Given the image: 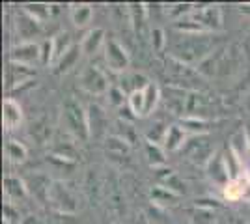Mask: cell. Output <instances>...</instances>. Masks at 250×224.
Wrapping results in <instances>:
<instances>
[{"mask_svg": "<svg viewBox=\"0 0 250 224\" xmlns=\"http://www.w3.org/2000/svg\"><path fill=\"white\" fill-rule=\"evenodd\" d=\"M213 47H215V40H211V36H208V34H190L187 41L176 45L172 58H176V60L187 65L200 64L213 53Z\"/></svg>", "mask_w": 250, "mask_h": 224, "instance_id": "6da1fadb", "label": "cell"}, {"mask_svg": "<svg viewBox=\"0 0 250 224\" xmlns=\"http://www.w3.org/2000/svg\"><path fill=\"white\" fill-rule=\"evenodd\" d=\"M62 118L65 129L73 135L77 140H88L90 139V125H88V112L83 108V105L69 97L62 107Z\"/></svg>", "mask_w": 250, "mask_h": 224, "instance_id": "7a4b0ae2", "label": "cell"}, {"mask_svg": "<svg viewBox=\"0 0 250 224\" xmlns=\"http://www.w3.org/2000/svg\"><path fill=\"white\" fill-rule=\"evenodd\" d=\"M49 204L56 213L75 215L79 211V198L63 182H54L49 194Z\"/></svg>", "mask_w": 250, "mask_h": 224, "instance_id": "3957f363", "label": "cell"}, {"mask_svg": "<svg viewBox=\"0 0 250 224\" xmlns=\"http://www.w3.org/2000/svg\"><path fill=\"white\" fill-rule=\"evenodd\" d=\"M185 151L187 159H190L196 164H206L208 166L209 161L213 159V146H211V139L208 135H194L185 142V146L181 148Z\"/></svg>", "mask_w": 250, "mask_h": 224, "instance_id": "277c9868", "label": "cell"}, {"mask_svg": "<svg viewBox=\"0 0 250 224\" xmlns=\"http://www.w3.org/2000/svg\"><path fill=\"white\" fill-rule=\"evenodd\" d=\"M81 86L84 92H88L92 96H103V94H108V90H110V82H108L106 75L97 65H88L81 73Z\"/></svg>", "mask_w": 250, "mask_h": 224, "instance_id": "5b68a950", "label": "cell"}, {"mask_svg": "<svg viewBox=\"0 0 250 224\" xmlns=\"http://www.w3.org/2000/svg\"><path fill=\"white\" fill-rule=\"evenodd\" d=\"M104 60L106 65L116 73H124L129 67V54L124 49V45H120V41L112 38L104 41Z\"/></svg>", "mask_w": 250, "mask_h": 224, "instance_id": "8992f818", "label": "cell"}, {"mask_svg": "<svg viewBox=\"0 0 250 224\" xmlns=\"http://www.w3.org/2000/svg\"><path fill=\"white\" fill-rule=\"evenodd\" d=\"M10 62H15V64H22L32 67L34 64H42V47L36 45L34 41L28 43H19L17 47H13L10 51Z\"/></svg>", "mask_w": 250, "mask_h": 224, "instance_id": "52a82bcc", "label": "cell"}, {"mask_svg": "<svg viewBox=\"0 0 250 224\" xmlns=\"http://www.w3.org/2000/svg\"><path fill=\"white\" fill-rule=\"evenodd\" d=\"M24 183H26L28 192H30L38 202L49 204V194H51V187H52V183H54L49 180V176L34 172V174H28V176L24 178Z\"/></svg>", "mask_w": 250, "mask_h": 224, "instance_id": "ba28073f", "label": "cell"}, {"mask_svg": "<svg viewBox=\"0 0 250 224\" xmlns=\"http://www.w3.org/2000/svg\"><path fill=\"white\" fill-rule=\"evenodd\" d=\"M192 19L206 28V32H219L222 30V13H220L219 6H206V8H200L198 11L190 13Z\"/></svg>", "mask_w": 250, "mask_h": 224, "instance_id": "9c48e42d", "label": "cell"}, {"mask_svg": "<svg viewBox=\"0 0 250 224\" xmlns=\"http://www.w3.org/2000/svg\"><path fill=\"white\" fill-rule=\"evenodd\" d=\"M208 176H209V180H211V182L217 183V185L222 187V189L231 182L228 166H226V157H224L222 153H215V155H213V159L209 161Z\"/></svg>", "mask_w": 250, "mask_h": 224, "instance_id": "30bf717a", "label": "cell"}, {"mask_svg": "<svg viewBox=\"0 0 250 224\" xmlns=\"http://www.w3.org/2000/svg\"><path fill=\"white\" fill-rule=\"evenodd\" d=\"M15 26H17V34H19V38H22V40H24V43H28L32 38H36L38 34L42 32L40 22L36 21L34 17H30V15H28L24 10H21V13L17 15Z\"/></svg>", "mask_w": 250, "mask_h": 224, "instance_id": "8fae6325", "label": "cell"}, {"mask_svg": "<svg viewBox=\"0 0 250 224\" xmlns=\"http://www.w3.org/2000/svg\"><path fill=\"white\" fill-rule=\"evenodd\" d=\"M2 122H4V127L6 129H15L21 125L22 110L19 107V103L13 97L4 99V105H2Z\"/></svg>", "mask_w": 250, "mask_h": 224, "instance_id": "7c38bea8", "label": "cell"}, {"mask_svg": "<svg viewBox=\"0 0 250 224\" xmlns=\"http://www.w3.org/2000/svg\"><path fill=\"white\" fill-rule=\"evenodd\" d=\"M34 67H28V65L22 64H15V62H10L8 65V71H6V81H8V88H13V86H19L26 81H30L34 77Z\"/></svg>", "mask_w": 250, "mask_h": 224, "instance_id": "4fadbf2b", "label": "cell"}, {"mask_svg": "<svg viewBox=\"0 0 250 224\" xmlns=\"http://www.w3.org/2000/svg\"><path fill=\"white\" fill-rule=\"evenodd\" d=\"M147 84H149V79L142 73H131V75H124L122 77V82H120V90L124 92L125 96H133L136 92H142L146 90Z\"/></svg>", "mask_w": 250, "mask_h": 224, "instance_id": "5bb4252c", "label": "cell"}, {"mask_svg": "<svg viewBox=\"0 0 250 224\" xmlns=\"http://www.w3.org/2000/svg\"><path fill=\"white\" fill-rule=\"evenodd\" d=\"M88 125H90V137H103V133L106 131V116H104L103 108H99L97 105H90L88 107Z\"/></svg>", "mask_w": 250, "mask_h": 224, "instance_id": "9a60e30c", "label": "cell"}, {"mask_svg": "<svg viewBox=\"0 0 250 224\" xmlns=\"http://www.w3.org/2000/svg\"><path fill=\"white\" fill-rule=\"evenodd\" d=\"M104 148H106V155H110L112 159H129L131 155V144L125 142L124 139L116 137V135H110L106 137V142H104Z\"/></svg>", "mask_w": 250, "mask_h": 224, "instance_id": "2e32d148", "label": "cell"}, {"mask_svg": "<svg viewBox=\"0 0 250 224\" xmlns=\"http://www.w3.org/2000/svg\"><path fill=\"white\" fill-rule=\"evenodd\" d=\"M185 142H187V133L181 125H168L167 139L163 142L167 151H177L185 146Z\"/></svg>", "mask_w": 250, "mask_h": 224, "instance_id": "e0dca14e", "label": "cell"}, {"mask_svg": "<svg viewBox=\"0 0 250 224\" xmlns=\"http://www.w3.org/2000/svg\"><path fill=\"white\" fill-rule=\"evenodd\" d=\"M129 19L133 22L136 38L144 41V28H146V8L144 4H131L129 6Z\"/></svg>", "mask_w": 250, "mask_h": 224, "instance_id": "ac0fdd59", "label": "cell"}, {"mask_svg": "<svg viewBox=\"0 0 250 224\" xmlns=\"http://www.w3.org/2000/svg\"><path fill=\"white\" fill-rule=\"evenodd\" d=\"M4 192L10 200H21L28 194V189H26L24 180L15 178V176H6L4 178Z\"/></svg>", "mask_w": 250, "mask_h": 224, "instance_id": "d6986e66", "label": "cell"}, {"mask_svg": "<svg viewBox=\"0 0 250 224\" xmlns=\"http://www.w3.org/2000/svg\"><path fill=\"white\" fill-rule=\"evenodd\" d=\"M104 43V30L103 28H94L84 36L83 43H81V49L84 54H94L97 53V49Z\"/></svg>", "mask_w": 250, "mask_h": 224, "instance_id": "ffe728a7", "label": "cell"}, {"mask_svg": "<svg viewBox=\"0 0 250 224\" xmlns=\"http://www.w3.org/2000/svg\"><path fill=\"white\" fill-rule=\"evenodd\" d=\"M149 198H151V202L155 204V205H165V207H167V205L177 204L179 194L172 192L170 189L163 187V185H157V187H153L151 192H149Z\"/></svg>", "mask_w": 250, "mask_h": 224, "instance_id": "44dd1931", "label": "cell"}, {"mask_svg": "<svg viewBox=\"0 0 250 224\" xmlns=\"http://www.w3.org/2000/svg\"><path fill=\"white\" fill-rule=\"evenodd\" d=\"M81 53H83V49L79 47V45H73L67 53L63 54L62 58L56 62V67H54V73L56 75H63L67 73L71 67H75V64L79 62V56H81Z\"/></svg>", "mask_w": 250, "mask_h": 224, "instance_id": "7402d4cb", "label": "cell"}, {"mask_svg": "<svg viewBox=\"0 0 250 224\" xmlns=\"http://www.w3.org/2000/svg\"><path fill=\"white\" fill-rule=\"evenodd\" d=\"M51 41H52V60H54V62H58L63 54L73 47L71 38H69V34L67 32L58 34V36H56L54 40H51Z\"/></svg>", "mask_w": 250, "mask_h": 224, "instance_id": "603a6c76", "label": "cell"}, {"mask_svg": "<svg viewBox=\"0 0 250 224\" xmlns=\"http://www.w3.org/2000/svg\"><path fill=\"white\" fill-rule=\"evenodd\" d=\"M146 155H147V161H149V164H151L153 168H161V166H165V163H167V157H165V149L161 148L159 144L147 142V140H146Z\"/></svg>", "mask_w": 250, "mask_h": 224, "instance_id": "cb8c5ba5", "label": "cell"}, {"mask_svg": "<svg viewBox=\"0 0 250 224\" xmlns=\"http://www.w3.org/2000/svg\"><path fill=\"white\" fill-rule=\"evenodd\" d=\"M92 15H94V10L90 4H77L71 11V19H73L75 26H86L92 21Z\"/></svg>", "mask_w": 250, "mask_h": 224, "instance_id": "d4e9b609", "label": "cell"}, {"mask_svg": "<svg viewBox=\"0 0 250 224\" xmlns=\"http://www.w3.org/2000/svg\"><path fill=\"white\" fill-rule=\"evenodd\" d=\"M4 151H6V157L11 161V163H22L26 159V148L22 146L19 140H8L6 146H4Z\"/></svg>", "mask_w": 250, "mask_h": 224, "instance_id": "484cf974", "label": "cell"}, {"mask_svg": "<svg viewBox=\"0 0 250 224\" xmlns=\"http://www.w3.org/2000/svg\"><path fill=\"white\" fill-rule=\"evenodd\" d=\"M181 127H183L185 133L190 131L192 137H194V135H206L209 131V123L204 118H183L181 120Z\"/></svg>", "mask_w": 250, "mask_h": 224, "instance_id": "4316f807", "label": "cell"}, {"mask_svg": "<svg viewBox=\"0 0 250 224\" xmlns=\"http://www.w3.org/2000/svg\"><path fill=\"white\" fill-rule=\"evenodd\" d=\"M159 97H161L159 86L153 84V82H149L147 88L144 90V116H147L149 112H153V108H155Z\"/></svg>", "mask_w": 250, "mask_h": 224, "instance_id": "83f0119b", "label": "cell"}, {"mask_svg": "<svg viewBox=\"0 0 250 224\" xmlns=\"http://www.w3.org/2000/svg\"><path fill=\"white\" fill-rule=\"evenodd\" d=\"M245 191H247V185L243 183L241 178H237V180H231V182L224 187V196H226L228 200H231V202H235V200H239V198L245 196Z\"/></svg>", "mask_w": 250, "mask_h": 224, "instance_id": "f1b7e54d", "label": "cell"}, {"mask_svg": "<svg viewBox=\"0 0 250 224\" xmlns=\"http://www.w3.org/2000/svg\"><path fill=\"white\" fill-rule=\"evenodd\" d=\"M22 10L26 11L30 17H34L38 22L45 21L51 15V6L49 4H24Z\"/></svg>", "mask_w": 250, "mask_h": 224, "instance_id": "f546056e", "label": "cell"}, {"mask_svg": "<svg viewBox=\"0 0 250 224\" xmlns=\"http://www.w3.org/2000/svg\"><path fill=\"white\" fill-rule=\"evenodd\" d=\"M167 131H168V127L165 125V123L157 122V123H153L151 127L147 129L146 140L147 142H153V144H159V146H161V142H165V139H167Z\"/></svg>", "mask_w": 250, "mask_h": 224, "instance_id": "4dcf8cb0", "label": "cell"}, {"mask_svg": "<svg viewBox=\"0 0 250 224\" xmlns=\"http://www.w3.org/2000/svg\"><path fill=\"white\" fill-rule=\"evenodd\" d=\"M192 223L213 224L215 223V213H213V209H204V207H200L198 211H194V215H192Z\"/></svg>", "mask_w": 250, "mask_h": 224, "instance_id": "1f68e13d", "label": "cell"}, {"mask_svg": "<svg viewBox=\"0 0 250 224\" xmlns=\"http://www.w3.org/2000/svg\"><path fill=\"white\" fill-rule=\"evenodd\" d=\"M190 11H192V4H176V6H172V8L168 10V13H170L172 17H176L177 21H181V19H183L181 15H187Z\"/></svg>", "mask_w": 250, "mask_h": 224, "instance_id": "d6a6232c", "label": "cell"}, {"mask_svg": "<svg viewBox=\"0 0 250 224\" xmlns=\"http://www.w3.org/2000/svg\"><path fill=\"white\" fill-rule=\"evenodd\" d=\"M47 224H77V223H75V215H63L54 211V215L49 217Z\"/></svg>", "mask_w": 250, "mask_h": 224, "instance_id": "836d02e7", "label": "cell"}, {"mask_svg": "<svg viewBox=\"0 0 250 224\" xmlns=\"http://www.w3.org/2000/svg\"><path fill=\"white\" fill-rule=\"evenodd\" d=\"M151 45L155 51H161L165 47V32L161 28H153L151 30Z\"/></svg>", "mask_w": 250, "mask_h": 224, "instance_id": "e575fe53", "label": "cell"}, {"mask_svg": "<svg viewBox=\"0 0 250 224\" xmlns=\"http://www.w3.org/2000/svg\"><path fill=\"white\" fill-rule=\"evenodd\" d=\"M108 96H110V103L116 105V107H120V105H124V92L120 90V86L118 88H110L108 90Z\"/></svg>", "mask_w": 250, "mask_h": 224, "instance_id": "d590c367", "label": "cell"}, {"mask_svg": "<svg viewBox=\"0 0 250 224\" xmlns=\"http://www.w3.org/2000/svg\"><path fill=\"white\" fill-rule=\"evenodd\" d=\"M2 221H10V223H17L19 221V213L15 211V207L11 204H4V219Z\"/></svg>", "mask_w": 250, "mask_h": 224, "instance_id": "8d00e7d4", "label": "cell"}, {"mask_svg": "<svg viewBox=\"0 0 250 224\" xmlns=\"http://www.w3.org/2000/svg\"><path fill=\"white\" fill-rule=\"evenodd\" d=\"M52 60V41H45L42 45V64L47 65Z\"/></svg>", "mask_w": 250, "mask_h": 224, "instance_id": "74e56055", "label": "cell"}, {"mask_svg": "<svg viewBox=\"0 0 250 224\" xmlns=\"http://www.w3.org/2000/svg\"><path fill=\"white\" fill-rule=\"evenodd\" d=\"M19 224H47V221H43L42 217H38V215L30 213L26 215V217H22Z\"/></svg>", "mask_w": 250, "mask_h": 224, "instance_id": "f35d334b", "label": "cell"}, {"mask_svg": "<svg viewBox=\"0 0 250 224\" xmlns=\"http://www.w3.org/2000/svg\"><path fill=\"white\" fill-rule=\"evenodd\" d=\"M2 224H15V223H10V221H2Z\"/></svg>", "mask_w": 250, "mask_h": 224, "instance_id": "ab89813d", "label": "cell"}]
</instances>
